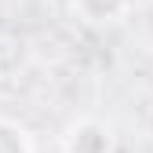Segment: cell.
I'll return each mask as SVG.
<instances>
[{
    "label": "cell",
    "instance_id": "3",
    "mask_svg": "<svg viewBox=\"0 0 153 153\" xmlns=\"http://www.w3.org/2000/svg\"><path fill=\"white\" fill-rule=\"evenodd\" d=\"M0 153H33L29 131L7 117H0Z\"/></svg>",
    "mask_w": 153,
    "mask_h": 153
},
{
    "label": "cell",
    "instance_id": "1",
    "mask_svg": "<svg viewBox=\"0 0 153 153\" xmlns=\"http://www.w3.org/2000/svg\"><path fill=\"white\" fill-rule=\"evenodd\" d=\"M62 153H113V131L99 117H80L66 128Z\"/></svg>",
    "mask_w": 153,
    "mask_h": 153
},
{
    "label": "cell",
    "instance_id": "2",
    "mask_svg": "<svg viewBox=\"0 0 153 153\" xmlns=\"http://www.w3.org/2000/svg\"><path fill=\"white\" fill-rule=\"evenodd\" d=\"M69 11L84 26H113L131 11V0H69Z\"/></svg>",
    "mask_w": 153,
    "mask_h": 153
}]
</instances>
